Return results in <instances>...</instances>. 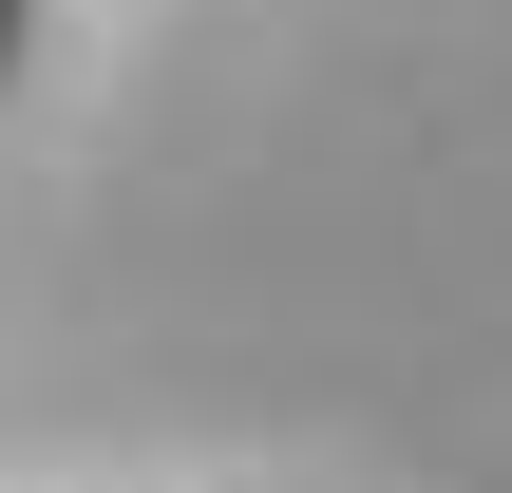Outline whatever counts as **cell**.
Returning a JSON list of instances; mask_svg holds the SVG:
<instances>
[{
    "label": "cell",
    "mask_w": 512,
    "mask_h": 493,
    "mask_svg": "<svg viewBox=\"0 0 512 493\" xmlns=\"http://www.w3.org/2000/svg\"><path fill=\"white\" fill-rule=\"evenodd\" d=\"M19 38H38V0H0V76H19Z\"/></svg>",
    "instance_id": "cell-1"
}]
</instances>
